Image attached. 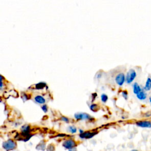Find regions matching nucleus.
Listing matches in <instances>:
<instances>
[{
	"label": "nucleus",
	"mask_w": 151,
	"mask_h": 151,
	"mask_svg": "<svg viewBox=\"0 0 151 151\" xmlns=\"http://www.w3.org/2000/svg\"><path fill=\"white\" fill-rule=\"evenodd\" d=\"M3 148L6 151L14 150L17 148V143L12 139H8L3 143Z\"/></svg>",
	"instance_id": "1"
},
{
	"label": "nucleus",
	"mask_w": 151,
	"mask_h": 151,
	"mask_svg": "<svg viewBox=\"0 0 151 151\" xmlns=\"http://www.w3.org/2000/svg\"><path fill=\"white\" fill-rule=\"evenodd\" d=\"M137 77V72L133 69H130L127 72L126 75V82L127 84H131Z\"/></svg>",
	"instance_id": "2"
},
{
	"label": "nucleus",
	"mask_w": 151,
	"mask_h": 151,
	"mask_svg": "<svg viewBox=\"0 0 151 151\" xmlns=\"http://www.w3.org/2000/svg\"><path fill=\"white\" fill-rule=\"evenodd\" d=\"M63 146L64 148L70 150L76 148L77 146V143H76V142L73 139H69L65 140L64 142L63 143Z\"/></svg>",
	"instance_id": "3"
},
{
	"label": "nucleus",
	"mask_w": 151,
	"mask_h": 151,
	"mask_svg": "<svg viewBox=\"0 0 151 151\" xmlns=\"http://www.w3.org/2000/svg\"><path fill=\"white\" fill-rule=\"evenodd\" d=\"M74 118L76 120H93L90 115L86 113H77L74 114Z\"/></svg>",
	"instance_id": "4"
},
{
	"label": "nucleus",
	"mask_w": 151,
	"mask_h": 151,
	"mask_svg": "<svg viewBox=\"0 0 151 151\" xmlns=\"http://www.w3.org/2000/svg\"><path fill=\"white\" fill-rule=\"evenodd\" d=\"M115 81L118 86H123L125 81H126V76L123 73H120L116 76Z\"/></svg>",
	"instance_id": "5"
},
{
	"label": "nucleus",
	"mask_w": 151,
	"mask_h": 151,
	"mask_svg": "<svg viewBox=\"0 0 151 151\" xmlns=\"http://www.w3.org/2000/svg\"><path fill=\"white\" fill-rule=\"evenodd\" d=\"M136 125L140 128H151V122L148 121H138L136 122Z\"/></svg>",
	"instance_id": "6"
},
{
	"label": "nucleus",
	"mask_w": 151,
	"mask_h": 151,
	"mask_svg": "<svg viewBox=\"0 0 151 151\" xmlns=\"http://www.w3.org/2000/svg\"><path fill=\"white\" fill-rule=\"evenodd\" d=\"M97 134V132H84L83 133L80 134L79 137L81 139H90L94 136Z\"/></svg>",
	"instance_id": "7"
},
{
	"label": "nucleus",
	"mask_w": 151,
	"mask_h": 151,
	"mask_svg": "<svg viewBox=\"0 0 151 151\" xmlns=\"http://www.w3.org/2000/svg\"><path fill=\"white\" fill-rule=\"evenodd\" d=\"M143 90L148 92L151 90V75H149L147 77L145 86L143 87Z\"/></svg>",
	"instance_id": "8"
},
{
	"label": "nucleus",
	"mask_w": 151,
	"mask_h": 151,
	"mask_svg": "<svg viewBox=\"0 0 151 151\" xmlns=\"http://www.w3.org/2000/svg\"><path fill=\"white\" fill-rule=\"evenodd\" d=\"M147 96H148L147 93L143 89L141 92L139 93L138 94H136V97L140 100H145L147 99Z\"/></svg>",
	"instance_id": "9"
},
{
	"label": "nucleus",
	"mask_w": 151,
	"mask_h": 151,
	"mask_svg": "<svg viewBox=\"0 0 151 151\" xmlns=\"http://www.w3.org/2000/svg\"><path fill=\"white\" fill-rule=\"evenodd\" d=\"M132 87H133V93L135 94H136V95L143 90V89H142V87H141V86H140L137 82L134 83L133 84Z\"/></svg>",
	"instance_id": "10"
},
{
	"label": "nucleus",
	"mask_w": 151,
	"mask_h": 151,
	"mask_svg": "<svg viewBox=\"0 0 151 151\" xmlns=\"http://www.w3.org/2000/svg\"><path fill=\"white\" fill-rule=\"evenodd\" d=\"M34 100L36 101V102L39 104H44L45 103V99L44 98L43 96L37 95L34 97Z\"/></svg>",
	"instance_id": "11"
},
{
	"label": "nucleus",
	"mask_w": 151,
	"mask_h": 151,
	"mask_svg": "<svg viewBox=\"0 0 151 151\" xmlns=\"http://www.w3.org/2000/svg\"><path fill=\"white\" fill-rule=\"evenodd\" d=\"M45 149V143L44 141H41L36 146V149L39 150H44Z\"/></svg>",
	"instance_id": "12"
},
{
	"label": "nucleus",
	"mask_w": 151,
	"mask_h": 151,
	"mask_svg": "<svg viewBox=\"0 0 151 151\" xmlns=\"http://www.w3.org/2000/svg\"><path fill=\"white\" fill-rule=\"evenodd\" d=\"M45 86H46V84L45 83L41 82L36 85V87L37 89H43Z\"/></svg>",
	"instance_id": "13"
},
{
	"label": "nucleus",
	"mask_w": 151,
	"mask_h": 151,
	"mask_svg": "<svg viewBox=\"0 0 151 151\" xmlns=\"http://www.w3.org/2000/svg\"><path fill=\"white\" fill-rule=\"evenodd\" d=\"M90 108V110L93 111V112H96V111H97L98 109H99L97 105H96V104L91 105Z\"/></svg>",
	"instance_id": "14"
},
{
	"label": "nucleus",
	"mask_w": 151,
	"mask_h": 151,
	"mask_svg": "<svg viewBox=\"0 0 151 151\" xmlns=\"http://www.w3.org/2000/svg\"><path fill=\"white\" fill-rule=\"evenodd\" d=\"M69 130L72 133H75L77 132V128L74 126H70L69 127Z\"/></svg>",
	"instance_id": "15"
},
{
	"label": "nucleus",
	"mask_w": 151,
	"mask_h": 151,
	"mask_svg": "<svg viewBox=\"0 0 151 151\" xmlns=\"http://www.w3.org/2000/svg\"><path fill=\"white\" fill-rule=\"evenodd\" d=\"M108 100V96L106 94H102L101 96V100L103 103H106Z\"/></svg>",
	"instance_id": "16"
},
{
	"label": "nucleus",
	"mask_w": 151,
	"mask_h": 151,
	"mask_svg": "<svg viewBox=\"0 0 151 151\" xmlns=\"http://www.w3.org/2000/svg\"><path fill=\"white\" fill-rule=\"evenodd\" d=\"M55 150V147L53 144H50L47 146V151H54Z\"/></svg>",
	"instance_id": "17"
},
{
	"label": "nucleus",
	"mask_w": 151,
	"mask_h": 151,
	"mask_svg": "<svg viewBox=\"0 0 151 151\" xmlns=\"http://www.w3.org/2000/svg\"><path fill=\"white\" fill-rule=\"evenodd\" d=\"M122 95L123 97L124 98L125 100H127L128 99V93L127 91L124 90L122 92Z\"/></svg>",
	"instance_id": "18"
},
{
	"label": "nucleus",
	"mask_w": 151,
	"mask_h": 151,
	"mask_svg": "<svg viewBox=\"0 0 151 151\" xmlns=\"http://www.w3.org/2000/svg\"><path fill=\"white\" fill-rule=\"evenodd\" d=\"M21 97H22V99L23 100V101H26V100H28V96L25 93H23L22 94V96H21Z\"/></svg>",
	"instance_id": "19"
},
{
	"label": "nucleus",
	"mask_w": 151,
	"mask_h": 151,
	"mask_svg": "<svg viewBox=\"0 0 151 151\" xmlns=\"http://www.w3.org/2000/svg\"><path fill=\"white\" fill-rule=\"evenodd\" d=\"M61 120L63 122H64L65 123H69V121H69V118H67V117H65V116H61Z\"/></svg>",
	"instance_id": "20"
},
{
	"label": "nucleus",
	"mask_w": 151,
	"mask_h": 151,
	"mask_svg": "<svg viewBox=\"0 0 151 151\" xmlns=\"http://www.w3.org/2000/svg\"><path fill=\"white\" fill-rule=\"evenodd\" d=\"M41 109H42V110L44 112L46 113L47 112V111H48V107H47L46 105H43V106H41Z\"/></svg>",
	"instance_id": "21"
},
{
	"label": "nucleus",
	"mask_w": 151,
	"mask_h": 151,
	"mask_svg": "<svg viewBox=\"0 0 151 151\" xmlns=\"http://www.w3.org/2000/svg\"><path fill=\"white\" fill-rule=\"evenodd\" d=\"M69 151H77V150H76V148H74L73 149H70L69 150Z\"/></svg>",
	"instance_id": "22"
},
{
	"label": "nucleus",
	"mask_w": 151,
	"mask_h": 151,
	"mask_svg": "<svg viewBox=\"0 0 151 151\" xmlns=\"http://www.w3.org/2000/svg\"><path fill=\"white\" fill-rule=\"evenodd\" d=\"M79 132H80V134H81V133H83V132H84V130H81V129H80L79 130Z\"/></svg>",
	"instance_id": "23"
},
{
	"label": "nucleus",
	"mask_w": 151,
	"mask_h": 151,
	"mask_svg": "<svg viewBox=\"0 0 151 151\" xmlns=\"http://www.w3.org/2000/svg\"><path fill=\"white\" fill-rule=\"evenodd\" d=\"M149 102L151 104V96H150V97H149Z\"/></svg>",
	"instance_id": "24"
},
{
	"label": "nucleus",
	"mask_w": 151,
	"mask_h": 151,
	"mask_svg": "<svg viewBox=\"0 0 151 151\" xmlns=\"http://www.w3.org/2000/svg\"><path fill=\"white\" fill-rule=\"evenodd\" d=\"M131 151H138L137 150H131Z\"/></svg>",
	"instance_id": "25"
}]
</instances>
